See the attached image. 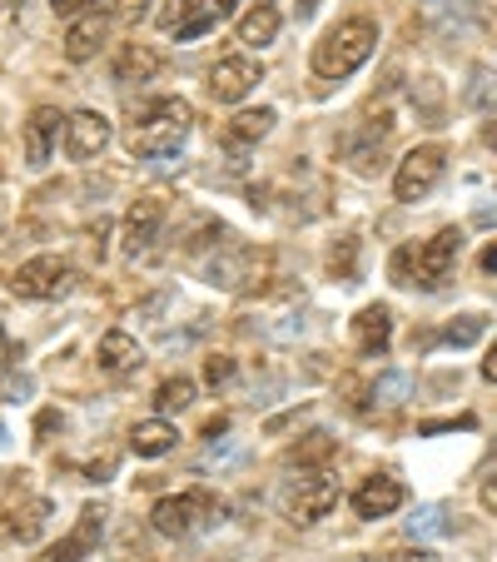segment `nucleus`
I'll return each instance as SVG.
<instances>
[{
    "mask_svg": "<svg viewBox=\"0 0 497 562\" xmlns=\"http://www.w3.org/2000/svg\"><path fill=\"white\" fill-rule=\"evenodd\" d=\"M190 125H194V115L184 100H155V105L125 130V149L135 159H170V155H180V145L190 139Z\"/></svg>",
    "mask_w": 497,
    "mask_h": 562,
    "instance_id": "1",
    "label": "nucleus"
},
{
    "mask_svg": "<svg viewBox=\"0 0 497 562\" xmlns=\"http://www.w3.org/2000/svg\"><path fill=\"white\" fill-rule=\"evenodd\" d=\"M373 50H379V25L363 21V15L339 21L314 45V75H324V80H349Z\"/></svg>",
    "mask_w": 497,
    "mask_h": 562,
    "instance_id": "2",
    "label": "nucleus"
},
{
    "mask_svg": "<svg viewBox=\"0 0 497 562\" xmlns=\"http://www.w3.org/2000/svg\"><path fill=\"white\" fill-rule=\"evenodd\" d=\"M458 249H463V234L458 229H438L428 245L418 249H398L393 255V274L398 284H418V289H438L458 265Z\"/></svg>",
    "mask_w": 497,
    "mask_h": 562,
    "instance_id": "3",
    "label": "nucleus"
},
{
    "mask_svg": "<svg viewBox=\"0 0 497 562\" xmlns=\"http://www.w3.org/2000/svg\"><path fill=\"white\" fill-rule=\"evenodd\" d=\"M219 513H224V503L214 498V493L194 488V493H174V498H159L155 513H149V522H155V532H165V538H190L194 528L214 522Z\"/></svg>",
    "mask_w": 497,
    "mask_h": 562,
    "instance_id": "4",
    "label": "nucleus"
},
{
    "mask_svg": "<svg viewBox=\"0 0 497 562\" xmlns=\"http://www.w3.org/2000/svg\"><path fill=\"white\" fill-rule=\"evenodd\" d=\"M443 165H448L443 145L408 149V155H403V165H398V175H393V194H398L403 204H418L423 194L438 190V180H443Z\"/></svg>",
    "mask_w": 497,
    "mask_h": 562,
    "instance_id": "5",
    "label": "nucleus"
},
{
    "mask_svg": "<svg viewBox=\"0 0 497 562\" xmlns=\"http://www.w3.org/2000/svg\"><path fill=\"white\" fill-rule=\"evenodd\" d=\"M70 284H75V274L60 255H35L11 274L15 299H60V294H70Z\"/></svg>",
    "mask_w": 497,
    "mask_h": 562,
    "instance_id": "6",
    "label": "nucleus"
},
{
    "mask_svg": "<svg viewBox=\"0 0 497 562\" xmlns=\"http://www.w3.org/2000/svg\"><path fill=\"white\" fill-rule=\"evenodd\" d=\"M259 80H264V65L259 60H249V55H224V60L210 70V95L224 100V105H234V100H244Z\"/></svg>",
    "mask_w": 497,
    "mask_h": 562,
    "instance_id": "7",
    "label": "nucleus"
},
{
    "mask_svg": "<svg viewBox=\"0 0 497 562\" xmlns=\"http://www.w3.org/2000/svg\"><path fill=\"white\" fill-rule=\"evenodd\" d=\"M334 503H339V488H334L324 473L298 477V483H289V493H284V508H289V518H294V522L328 518V508H334Z\"/></svg>",
    "mask_w": 497,
    "mask_h": 562,
    "instance_id": "8",
    "label": "nucleus"
},
{
    "mask_svg": "<svg viewBox=\"0 0 497 562\" xmlns=\"http://www.w3.org/2000/svg\"><path fill=\"white\" fill-rule=\"evenodd\" d=\"M110 145V120L100 110H75L65 115V155L70 159H95Z\"/></svg>",
    "mask_w": 497,
    "mask_h": 562,
    "instance_id": "9",
    "label": "nucleus"
},
{
    "mask_svg": "<svg viewBox=\"0 0 497 562\" xmlns=\"http://www.w3.org/2000/svg\"><path fill=\"white\" fill-rule=\"evenodd\" d=\"M159 224H165V200L159 194H139L125 214V255H145L149 245L159 239Z\"/></svg>",
    "mask_w": 497,
    "mask_h": 562,
    "instance_id": "10",
    "label": "nucleus"
},
{
    "mask_svg": "<svg viewBox=\"0 0 497 562\" xmlns=\"http://www.w3.org/2000/svg\"><path fill=\"white\" fill-rule=\"evenodd\" d=\"M100 538H105V513H100V508H80L75 528L50 548V562H86L90 552L100 548Z\"/></svg>",
    "mask_w": 497,
    "mask_h": 562,
    "instance_id": "11",
    "label": "nucleus"
},
{
    "mask_svg": "<svg viewBox=\"0 0 497 562\" xmlns=\"http://www.w3.org/2000/svg\"><path fill=\"white\" fill-rule=\"evenodd\" d=\"M214 21H219V15H214V5H204V0H165V11H159V31L180 35V41H200Z\"/></svg>",
    "mask_w": 497,
    "mask_h": 562,
    "instance_id": "12",
    "label": "nucleus"
},
{
    "mask_svg": "<svg viewBox=\"0 0 497 562\" xmlns=\"http://www.w3.org/2000/svg\"><path fill=\"white\" fill-rule=\"evenodd\" d=\"M403 498H408V493H403L398 477L379 473V477H369V483L353 493V513H359V518H369V522L373 518H388V513L403 508Z\"/></svg>",
    "mask_w": 497,
    "mask_h": 562,
    "instance_id": "13",
    "label": "nucleus"
},
{
    "mask_svg": "<svg viewBox=\"0 0 497 562\" xmlns=\"http://www.w3.org/2000/svg\"><path fill=\"white\" fill-rule=\"evenodd\" d=\"M55 135H60V110H50V105L31 110V120H25V165H31V170L50 165Z\"/></svg>",
    "mask_w": 497,
    "mask_h": 562,
    "instance_id": "14",
    "label": "nucleus"
},
{
    "mask_svg": "<svg viewBox=\"0 0 497 562\" xmlns=\"http://www.w3.org/2000/svg\"><path fill=\"white\" fill-rule=\"evenodd\" d=\"M259 269H264V259H259L255 249L229 245V249H224V259H210V284L249 289V279H259Z\"/></svg>",
    "mask_w": 497,
    "mask_h": 562,
    "instance_id": "15",
    "label": "nucleus"
},
{
    "mask_svg": "<svg viewBox=\"0 0 497 562\" xmlns=\"http://www.w3.org/2000/svg\"><path fill=\"white\" fill-rule=\"evenodd\" d=\"M100 45H105V15L90 11V15H75L70 31H65V60L70 65H86L100 55Z\"/></svg>",
    "mask_w": 497,
    "mask_h": 562,
    "instance_id": "16",
    "label": "nucleus"
},
{
    "mask_svg": "<svg viewBox=\"0 0 497 562\" xmlns=\"http://www.w3.org/2000/svg\"><path fill=\"white\" fill-rule=\"evenodd\" d=\"M418 15H423V25L438 35L473 31V21H477L473 0H418Z\"/></svg>",
    "mask_w": 497,
    "mask_h": 562,
    "instance_id": "17",
    "label": "nucleus"
},
{
    "mask_svg": "<svg viewBox=\"0 0 497 562\" xmlns=\"http://www.w3.org/2000/svg\"><path fill=\"white\" fill-rule=\"evenodd\" d=\"M45 522H50V498H21L5 513V532L15 542H35L45 532Z\"/></svg>",
    "mask_w": 497,
    "mask_h": 562,
    "instance_id": "18",
    "label": "nucleus"
},
{
    "mask_svg": "<svg viewBox=\"0 0 497 562\" xmlns=\"http://www.w3.org/2000/svg\"><path fill=\"white\" fill-rule=\"evenodd\" d=\"M393 339V314L383 304H369L359 308V318H353V344H359L363 353H383Z\"/></svg>",
    "mask_w": 497,
    "mask_h": 562,
    "instance_id": "19",
    "label": "nucleus"
},
{
    "mask_svg": "<svg viewBox=\"0 0 497 562\" xmlns=\"http://www.w3.org/2000/svg\"><path fill=\"white\" fill-rule=\"evenodd\" d=\"M174 443H180V428H174L170 418H145V424L129 428V448H135L139 458H165Z\"/></svg>",
    "mask_w": 497,
    "mask_h": 562,
    "instance_id": "20",
    "label": "nucleus"
},
{
    "mask_svg": "<svg viewBox=\"0 0 497 562\" xmlns=\"http://www.w3.org/2000/svg\"><path fill=\"white\" fill-rule=\"evenodd\" d=\"M274 130V110H239V115L224 125V145L229 149H249Z\"/></svg>",
    "mask_w": 497,
    "mask_h": 562,
    "instance_id": "21",
    "label": "nucleus"
},
{
    "mask_svg": "<svg viewBox=\"0 0 497 562\" xmlns=\"http://www.w3.org/2000/svg\"><path fill=\"white\" fill-rule=\"evenodd\" d=\"M149 75H159V50L129 41L125 50L115 55V80H120V86H145Z\"/></svg>",
    "mask_w": 497,
    "mask_h": 562,
    "instance_id": "22",
    "label": "nucleus"
},
{
    "mask_svg": "<svg viewBox=\"0 0 497 562\" xmlns=\"http://www.w3.org/2000/svg\"><path fill=\"white\" fill-rule=\"evenodd\" d=\"M239 41L249 45V50H264V45L279 41V11L269 5V0H259L255 11L239 21Z\"/></svg>",
    "mask_w": 497,
    "mask_h": 562,
    "instance_id": "23",
    "label": "nucleus"
},
{
    "mask_svg": "<svg viewBox=\"0 0 497 562\" xmlns=\"http://www.w3.org/2000/svg\"><path fill=\"white\" fill-rule=\"evenodd\" d=\"M95 359H100V369H105V373H129V369H135V363H139V344L129 339V334L110 329L105 339H100Z\"/></svg>",
    "mask_w": 497,
    "mask_h": 562,
    "instance_id": "24",
    "label": "nucleus"
},
{
    "mask_svg": "<svg viewBox=\"0 0 497 562\" xmlns=\"http://www.w3.org/2000/svg\"><path fill=\"white\" fill-rule=\"evenodd\" d=\"M190 404H194V379H184V373H174V379H165L155 389V408H159V414H184Z\"/></svg>",
    "mask_w": 497,
    "mask_h": 562,
    "instance_id": "25",
    "label": "nucleus"
},
{
    "mask_svg": "<svg viewBox=\"0 0 497 562\" xmlns=\"http://www.w3.org/2000/svg\"><path fill=\"white\" fill-rule=\"evenodd\" d=\"M334 448H339V443H334V438H328V434H308L304 443H294V448H289V463H298V468H308V463H324V458H334Z\"/></svg>",
    "mask_w": 497,
    "mask_h": 562,
    "instance_id": "26",
    "label": "nucleus"
},
{
    "mask_svg": "<svg viewBox=\"0 0 497 562\" xmlns=\"http://www.w3.org/2000/svg\"><path fill=\"white\" fill-rule=\"evenodd\" d=\"M467 105L497 110V70H473V80H467Z\"/></svg>",
    "mask_w": 497,
    "mask_h": 562,
    "instance_id": "27",
    "label": "nucleus"
},
{
    "mask_svg": "<svg viewBox=\"0 0 497 562\" xmlns=\"http://www.w3.org/2000/svg\"><path fill=\"white\" fill-rule=\"evenodd\" d=\"M408 532L413 538H443V532H453V522H448L443 508H418L408 518Z\"/></svg>",
    "mask_w": 497,
    "mask_h": 562,
    "instance_id": "28",
    "label": "nucleus"
},
{
    "mask_svg": "<svg viewBox=\"0 0 497 562\" xmlns=\"http://www.w3.org/2000/svg\"><path fill=\"white\" fill-rule=\"evenodd\" d=\"M483 329H487V318H483V314H458L453 324L443 329V339H448V344H458V349H467V344L483 339Z\"/></svg>",
    "mask_w": 497,
    "mask_h": 562,
    "instance_id": "29",
    "label": "nucleus"
},
{
    "mask_svg": "<svg viewBox=\"0 0 497 562\" xmlns=\"http://www.w3.org/2000/svg\"><path fill=\"white\" fill-rule=\"evenodd\" d=\"M408 389H413L408 373H383V379L373 383V398H379V404H403V398H408Z\"/></svg>",
    "mask_w": 497,
    "mask_h": 562,
    "instance_id": "30",
    "label": "nucleus"
},
{
    "mask_svg": "<svg viewBox=\"0 0 497 562\" xmlns=\"http://www.w3.org/2000/svg\"><path fill=\"white\" fill-rule=\"evenodd\" d=\"M229 379H234V359H229V353L204 359V383H210V389H219V383H229Z\"/></svg>",
    "mask_w": 497,
    "mask_h": 562,
    "instance_id": "31",
    "label": "nucleus"
},
{
    "mask_svg": "<svg viewBox=\"0 0 497 562\" xmlns=\"http://www.w3.org/2000/svg\"><path fill=\"white\" fill-rule=\"evenodd\" d=\"M458 428H473V418H428V424H418V434H458Z\"/></svg>",
    "mask_w": 497,
    "mask_h": 562,
    "instance_id": "32",
    "label": "nucleus"
},
{
    "mask_svg": "<svg viewBox=\"0 0 497 562\" xmlns=\"http://www.w3.org/2000/svg\"><path fill=\"white\" fill-rule=\"evenodd\" d=\"M90 5H100V0H50V11L65 15V21H75V15H86Z\"/></svg>",
    "mask_w": 497,
    "mask_h": 562,
    "instance_id": "33",
    "label": "nucleus"
},
{
    "mask_svg": "<svg viewBox=\"0 0 497 562\" xmlns=\"http://www.w3.org/2000/svg\"><path fill=\"white\" fill-rule=\"evenodd\" d=\"M477 498H483V508H487V513H497V477H487V483H483V493H477Z\"/></svg>",
    "mask_w": 497,
    "mask_h": 562,
    "instance_id": "34",
    "label": "nucleus"
},
{
    "mask_svg": "<svg viewBox=\"0 0 497 562\" xmlns=\"http://www.w3.org/2000/svg\"><path fill=\"white\" fill-rule=\"evenodd\" d=\"M483 379H487V383H497V344L487 349V359H483Z\"/></svg>",
    "mask_w": 497,
    "mask_h": 562,
    "instance_id": "35",
    "label": "nucleus"
},
{
    "mask_svg": "<svg viewBox=\"0 0 497 562\" xmlns=\"http://www.w3.org/2000/svg\"><path fill=\"white\" fill-rule=\"evenodd\" d=\"M314 11H318V0H294V15H298V21H314Z\"/></svg>",
    "mask_w": 497,
    "mask_h": 562,
    "instance_id": "36",
    "label": "nucleus"
},
{
    "mask_svg": "<svg viewBox=\"0 0 497 562\" xmlns=\"http://www.w3.org/2000/svg\"><path fill=\"white\" fill-rule=\"evenodd\" d=\"M393 562H438V558H433V552H423V548H418V552H398V558H393Z\"/></svg>",
    "mask_w": 497,
    "mask_h": 562,
    "instance_id": "37",
    "label": "nucleus"
},
{
    "mask_svg": "<svg viewBox=\"0 0 497 562\" xmlns=\"http://www.w3.org/2000/svg\"><path fill=\"white\" fill-rule=\"evenodd\" d=\"M120 11H125V21H135V15H145V0H125Z\"/></svg>",
    "mask_w": 497,
    "mask_h": 562,
    "instance_id": "38",
    "label": "nucleus"
},
{
    "mask_svg": "<svg viewBox=\"0 0 497 562\" xmlns=\"http://www.w3.org/2000/svg\"><path fill=\"white\" fill-rule=\"evenodd\" d=\"M229 11H239V0H214V15H229Z\"/></svg>",
    "mask_w": 497,
    "mask_h": 562,
    "instance_id": "39",
    "label": "nucleus"
},
{
    "mask_svg": "<svg viewBox=\"0 0 497 562\" xmlns=\"http://www.w3.org/2000/svg\"><path fill=\"white\" fill-rule=\"evenodd\" d=\"M483 269H487V274H497V245L483 255Z\"/></svg>",
    "mask_w": 497,
    "mask_h": 562,
    "instance_id": "40",
    "label": "nucleus"
},
{
    "mask_svg": "<svg viewBox=\"0 0 497 562\" xmlns=\"http://www.w3.org/2000/svg\"><path fill=\"white\" fill-rule=\"evenodd\" d=\"M11 5H15V0H0V11H11Z\"/></svg>",
    "mask_w": 497,
    "mask_h": 562,
    "instance_id": "41",
    "label": "nucleus"
}]
</instances>
